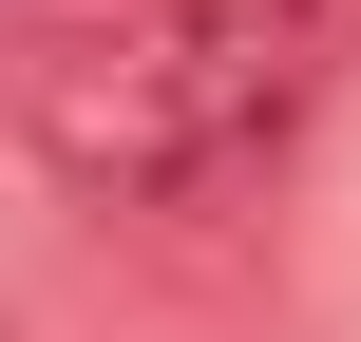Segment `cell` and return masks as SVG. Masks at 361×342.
<instances>
[{"label":"cell","instance_id":"6da1fadb","mask_svg":"<svg viewBox=\"0 0 361 342\" xmlns=\"http://www.w3.org/2000/svg\"><path fill=\"white\" fill-rule=\"evenodd\" d=\"M305 76H324V38L267 19V0H95V19H19V57H0L38 171L133 190V209L247 171V152L305 114Z\"/></svg>","mask_w":361,"mask_h":342},{"label":"cell","instance_id":"7a4b0ae2","mask_svg":"<svg viewBox=\"0 0 361 342\" xmlns=\"http://www.w3.org/2000/svg\"><path fill=\"white\" fill-rule=\"evenodd\" d=\"M0 19H95V0H0Z\"/></svg>","mask_w":361,"mask_h":342},{"label":"cell","instance_id":"3957f363","mask_svg":"<svg viewBox=\"0 0 361 342\" xmlns=\"http://www.w3.org/2000/svg\"><path fill=\"white\" fill-rule=\"evenodd\" d=\"M0 342H19V324H0Z\"/></svg>","mask_w":361,"mask_h":342}]
</instances>
